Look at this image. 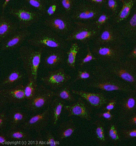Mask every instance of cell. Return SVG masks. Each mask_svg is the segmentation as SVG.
I'll list each match as a JSON object with an SVG mask.
<instances>
[{
    "label": "cell",
    "mask_w": 136,
    "mask_h": 146,
    "mask_svg": "<svg viewBox=\"0 0 136 146\" xmlns=\"http://www.w3.org/2000/svg\"><path fill=\"white\" fill-rule=\"evenodd\" d=\"M88 88L106 91H119L128 94L135 90L125 82L109 72L101 65L94 67L91 79L87 84Z\"/></svg>",
    "instance_id": "obj_1"
},
{
    "label": "cell",
    "mask_w": 136,
    "mask_h": 146,
    "mask_svg": "<svg viewBox=\"0 0 136 146\" xmlns=\"http://www.w3.org/2000/svg\"><path fill=\"white\" fill-rule=\"evenodd\" d=\"M28 42L29 45L44 50L47 49L65 50L68 47L65 38L46 27L35 33L28 39Z\"/></svg>",
    "instance_id": "obj_2"
},
{
    "label": "cell",
    "mask_w": 136,
    "mask_h": 146,
    "mask_svg": "<svg viewBox=\"0 0 136 146\" xmlns=\"http://www.w3.org/2000/svg\"><path fill=\"white\" fill-rule=\"evenodd\" d=\"M44 52L43 49L30 45L22 46L19 49V58L28 80H33L37 83V72Z\"/></svg>",
    "instance_id": "obj_3"
},
{
    "label": "cell",
    "mask_w": 136,
    "mask_h": 146,
    "mask_svg": "<svg viewBox=\"0 0 136 146\" xmlns=\"http://www.w3.org/2000/svg\"><path fill=\"white\" fill-rule=\"evenodd\" d=\"M104 66L112 75L136 88V60L124 59Z\"/></svg>",
    "instance_id": "obj_4"
},
{
    "label": "cell",
    "mask_w": 136,
    "mask_h": 146,
    "mask_svg": "<svg viewBox=\"0 0 136 146\" xmlns=\"http://www.w3.org/2000/svg\"><path fill=\"white\" fill-rule=\"evenodd\" d=\"M91 49L97 60L106 65L124 59L127 52L124 45H94Z\"/></svg>",
    "instance_id": "obj_5"
},
{
    "label": "cell",
    "mask_w": 136,
    "mask_h": 146,
    "mask_svg": "<svg viewBox=\"0 0 136 146\" xmlns=\"http://www.w3.org/2000/svg\"><path fill=\"white\" fill-rule=\"evenodd\" d=\"M99 32L93 23L74 22L73 30L65 40L68 42L79 41L87 44L90 41H94Z\"/></svg>",
    "instance_id": "obj_6"
},
{
    "label": "cell",
    "mask_w": 136,
    "mask_h": 146,
    "mask_svg": "<svg viewBox=\"0 0 136 146\" xmlns=\"http://www.w3.org/2000/svg\"><path fill=\"white\" fill-rule=\"evenodd\" d=\"M43 23L47 28L64 38L70 34L74 26V22L70 15L65 13H57L48 17L45 19Z\"/></svg>",
    "instance_id": "obj_7"
},
{
    "label": "cell",
    "mask_w": 136,
    "mask_h": 146,
    "mask_svg": "<svg viewBox=\"0 0 136 146\" xmlns=\"http://www.w3.org/2000/svg\"><path fill=\"white\" fill-rule=\"evenodd\" d=\"M8 13L16 19L20 29H28L39 21L43 16L38 11L27 6L10 7Z\"/></svg>",
    "instance_id": "obj_8"
},
{
    "label": "cell",
    "mask_w": 136,
    "mask_h": 146,
    "mask_svg": "<svg viewBox=\"0 0 136 146\" xmlns=\"http://www.w3.org/2000/svg\"><path fill=\"white\" fill-rule=\"evenodd\" d=\"M102 9L86 1L76 4L71 17L74 22L94 23L102 13Z\"/></svg>",
    "instance_id": "obj_9"
},
{
    "label": "cell",
    "mask_w": 136,
    "mask_h": 146,
    "mask_svg": "<svg viewBox=\"0 0 136 146\" xmlns=\"http://www.w3.org/2000/svg\"><path fill=\"white\" fill-rule=\"evenodd\" d=\"M55 97V91L43 84L37 86L34 96L26 104L25 108L29 111L36 113L51 104Z\"/></svg>",
    "instance_id": "obj_10"
},
{
    "label": "cell",
    "mask_w": 136,
    "mask_h": 146,
    "mask_svg": "<svg viewBox=\"0 0 136 146\" xmlns=\"http://www.w3.org/2000/svg\"><path fill=\"white\" fill-rule=\"evenodd\" d=\"M94 45H125V39L118 27L110 23L100 31L98 36L93 41Z\"/></svg>",
    "instance_id": "obj_11"
},
{
    "label": "cell",
    "mask_w": 136,
    "mask_h": 146,
    "mask_svg": "<svg viewBox=\"0 0 136 146\" xmlns=\"http://www.w3.org/2000/svg\"><path fill=\"white\" fill-rule=\"evenodd\" d=\"M71 79V75L64 68L60 67L50 70L41 80L44 85L55 91L68 84Z\"/></svg>",
    "instance_id": "obj_12"
},
{
    "label": "cell",
    "mask_w": 136,
    "mask_h": 146,
    "mask_svg": "<svg viewBox=\"0 0 136 146\" xmlns=\"http://www.w3.org/2000/svg\"><path fill=\"white\" fill-rule=\"evenodd\" d=\"M51 120L50 105L43 111L37 113L28 118L20 127L28 131L41 133L47 127Z\"/></svg>",
    "instance_id": "obj_13"
},
{
    "label": "cell",
    "mask_w": 136,
    "mask_h": 146,
    "mask_svg": "<svg viewBox=\"0 0 136 146\" xmlns=\"http://www.w3.org/2000/svg\"><path fill=\"white\" fill-rule=\"evenodd\" d=\"M25 86L22 84L10 88H2L0 91V103L1 106L15 105L23 102L26 99Z\"/></svg>",
    "instance_id": "obj_14"
},
{
    "label": "cell",
    "mask_w": 136,
    "mask_h": 146,
    "mask_svg": "<svg viewBox=\"0 0 136 146\" xmlns=\"http://www.w3.org/2000/svg\"><path fill=\"white\" fill-rule=\"evenodd\" d=\"M64 109L68 117L77 116L87 121L93 119L91 106L81 97L70 105H65Z\"/></svg>",
    "instance_id": "obj_15"
},
{
    "label": "cell",
    "mask_w": 136,
    "mask_h": 146,
    "mask_svg": "<svg viewBox=\"0 0 136 146\" xmlns=\"http://www.w3.org/2000/svg\"><path fill=\"white\" fill-rule=\"evenodd\" d=\"M64 50L58 49L47 50L43 58V68L51 70L60 67L67 58Z\"/></svg>",
    "instance_id": "obj_16"
},
{
    "label": "cell",
    "mask_w": 136,
    "mask_h": 146,
    "mask_svg": "<svg viewBox=\"0 0 136 146\" xmlns=\"http://www.w3.org/2000/svg\"><path fill=\"white\" fill-rule=\"evenodd\" d=\"M118 105V120L120 122L136 113V90L128 93L119 102Z\"/></svg>",
    "instance_id": "obj_17"
},
{
    "label": "cell",
    "mask_w": 136,
    "mask_h": 146,
    "mask_svg": "<svg viewBox=\"0 0 136 146\" xmlns=\"http://www.w3.org/2000/svg\"><path fill=\"white\" fill-rule=\"evenodd\" d=\"M31 35L28 29H19L1 42V50L5 51L19 47Z\"/></svg>",
    "instance_id": "obj_18"
},
{
    "label": "cell",
    "mask_w": 136,
    "mask_h": 146,
    "mask_svg": "<svg viewBox=\"0 0 136 146\" xmlns=\"http://www.w3.org/2000/svg\"><path fill=\"white\" fill-rule=\"evenodd\" d=\"M72 93L85 100L91 106L97 109L104 107L108 103V100L102 93H94L83 90L72 89Z\"/></svg>",
    "instance_id": "obj_19"
},
{
    "label": "cell",
    "mask_w": 136,
    "mask_h": 146,
    "mask_svg": "<svg viewBox=\"0 0 136 146\" xmlns=\"http://www.w3.org/2000/svg\"><path fill=\"white\" fill-rule=\"evenodd\" d=\"M20 29L16 22L13 21L4 13L0 15V41L2 42L5 39L13 34Z\"/></svg>",
    "instance_id": "obj_20"
},
{
    "label": "cell",
    "mask_w": 136,
    "mask_h": 146,
    "mask_svg": "<svg viewBox=\"0 0 136 146\" xmlns=\"http://www.w3.org/2000/svg\"><path fill=\"white\" fill-rule=\"evenodd\" d=\"M25 78V74L20 69L15 68L1 81V89L10 88L22 84Z\"/></svg>",
    "instance_id": "obj_21"
},
{
    "label": "cell",
    "mask_w": 136,
    "mask_h": 146,
    "mask_svg": "<svg viewBox=\"0 0 136 146\" xmlns=\"http://www.w3.org/2000/svg\"><path fill=\"white\" fill-rule=\"evenodd\" d=\"M127 20L118 27L120 33L124 38L133 40L136 36V10L133 11Z\"/></svg>",
    "instance_id": "obj_22"
},
{
    "label": "cell",
    "mask_w": 136,
    "mask_h": 146,
    "mask_svg": "<svg viewBox=\"0 0 136 146\" xmlns=\"http://www.w3.org/2000/svg\"><path fill=\"white\" fill-rule=\"evenodd\" d=\"M8 118L10 128L20 127L28 119L26 113L19 108L12 109L8 114Z\"/></svg>",
    "instance_id": "obj_23"
},
{
    "label": "cell",
    "mask_w": 136,
    "mask_h": 146,
    "mask_svg": "<svg viewBox=\"0 0 136 146\" xmlns=\"http://www.w3.org/2000/svg\"><path fill=\"white\" fill-rule=\"evenodd\" d=\"M122 6L117 15L114 17V23L119 24L128 19L131 14L136 0H121Z\"/></svg>",
    "instance_id": "obj_24"
},
{
    "label": "cell",
    "mask_w": 136,
    "mask_h": 146,
    "mask_svg": "<svg viewBox=\"0 0 136 146\" xmlns=\"http://www.w3.org/2000/svg\"><path fill=\"white\" fill-rule=\"evenodd\" d=\"M76 129V124L72 119L62 122L57 130V137L58 141H61L72 136Z\"/></svg>",
    "instance_id": "obj_25"
},
{
    "label": "cell",
    "mask_w": 136,
    "mask_h": 146,
    "mask_svg": "<svg viewBox=\"0 0 136 146\" xmlns=\"http://www.w3.org/2000/svg\"><path fill=\"white\" fill-rule=\"evenodd\" d=\"M65 102L64 100L55 97L50 104V121L54 126L57 125L60 119L61 115L65 104Z\"/></svg>",
    "instance_id": "obj_26"
},
{
    "label": "cell",
    "mask_w": 136,
    "mask_h": 146,
    "mask_svg": "<svg viewBox=\"0 0 136 146\" xmlns=\"http://www.w3.org/2000/svg\"><path fill=\"white\" fill-rule=\"evenodd\" d=\"M6 134L9 139L15 141H29L32 138L29 131L21 127L10 128Z\"/></svg>",
    "instance_id": "obj_27"
},
{
    "label": "cell",
    "mask_w": 136,
    "mask_h": 146,
    "mask_svg": "<svg viewBox=\"0 0 136 146\" xmlns=\"http://www.w3.org/2000/svg\"><path fill=\"white\" fill-rule=\"evenodd\" d=\"M95 126V133L98 144L101 146L106 145L107 143L105 134V124L103 121L97 119L94 122Z\"/></svg>",
    "instance_id": "obj_28"
},
{
    "label": "cell",
    "mask_w": 136,
    "mask_h": 146,
    "mask_svg": "<svg viewBox=\"0 0 136 146\" xmlns=\"http://www.w3.org/2000/svg\"><path fill=\"white\" fill-rule=\"evenodd\" d=\"M80 47L76 42H72L67 52L66 62L67 65L73 70L76 69V56L80 50Z\"/></svg>",
    "instance_id": "obj_29"
},
{
    "label": "cell",
    "mask_w": 136,
    "mask_h": 146,
    "mask_svg": "<svg viewBox=\"0 0 136 146\" xmlns=\"http://www.w3.org/2000/svg\"><path fill=\"white\" fill-rule=\"evenodd\" d=\"M74 95L72 93L70 86L68 84L55 91V97L72 104L76 100Z\"/></svg>",
    "instance_id": "obj_30"
},
{
    "label": "cell",
    "mask_w": 136,
    "mask_h": 146,
    "mask_svg": "<svg viewBox=\"0 0 136 146\" xmlns=\"http://www.w3.org/2000/svg\"><path fill=\"white\" fill-rule=\"evenodd\" d=\"M25 2L32 7L36 9L42 15H46L48 1L46 0H26Z\"/></svg>",
    "instance_id": "obj_31"
},
{
    "label": "cell",
    "mask_w": 136,
    "mask_h": 146,
    "mask_svg": "<svg viewBox=\"0 0 136 146\" xmlns=\"http://www.w3.org/2000/svg\"><path fill=\"white\" fill-rule=\"evenodd\" d=\"M112 17H113L110 13L102 12L93 23L97 28L100 31L107 23H110V21Z\"/></svg>",
    "instance_id": "obj_32"
},
{
    "label": "cell",
    "mask_w": 136,
    "mask_h": 146,
    "mask_svg": "<svg viewBox=\"0 0 136 146\" xmlns=\"http://www.w3.org/2000/svg\"><path fill=\"white\" fill-rule=\"evenodd\" d=\"M104 7L113 17L117 15L120 10L119 1L116 0H106Z\"/></svg>",
    "instance_id": "obj_33"
},
{
    "label": "cell",
    "mask_w": 136,
    "mask_h": 146,
    "mask_svg": "<svg viewBox=\"0 0 136 146\" xmlns=\"http://www.w3.org/2000/svg\"><path fill=\"white\" fill-rule=\"evenodd\" d=\"M28 84L25 86V93L26 99L28 100H30L35 93L37 91V83L33 80H28Z\"/></svg>",
    "instance_id": "obj_34"
},
{
    "label": "cell",
    "mask_w": 136,
    "mask_h": 146,
    "mask_svg": "<svg viewBox=\"0 0 136 146\" xmlns=\"http://www.w3.org/2000/svg\"><path fill=\"white\" fill-rule=\"evenodd\" d=\"M59 9V1L56 0L48 1L47 7L46 15L48 17H51L57 13Z\"/></svg>",
    "instance_id": "obj_35"
},
{
    "label": "cell",
    "mask_w": 136,
    "mask_h": 146,
    "mask_svg": "<svg viewBox=\"0 0 136 146\" xmlns=\"http://www.w3.org/2000/svg\"><path fill=\"white\" fill-rule=\"evenodd\" d=\"M61 4L64 9L65 13L70 15L76 4L75 0H61Z\"/></svg>",
    "instance_id": "obj_36"
},
{
    "label": "cell",
    "mask_w": 136,
    "mask_h": 146,
    "mask_svg": "<svg viewBox=\"0 0 136 146\" xmlns=\"http://www.w3.org/2000/svg\"><path fill=\"white\" fill-rule=\"evenodd\" d=\"M120 135L125 139H131L136 137V127L122 129L120 130Z\"/></svg>",
    "instance_id": "obj_37"
},
{
    "label": "cell",
    "mask_w": 136,
    "mask_h": 146,
    "mask_svg": "<svg viewBox=\"0 0 136 146\" xmlns=\"http://www.w3.org/2000/svg\"><path fill=\"white\" fill-rule=\"evenodd\" d=\"M87 53L86 56L83 58L81 62L79 64V67L81 68L88 62H91V61L97 60L96 57L95 56L94 54H93L91 49L88 45L87 46Z\"/></svg>",
    "instance_id": "obj_38"
},
{
    "label": "cell",
    "mask_w": 136,
    "mask_h": 146,
    "mask_svg": "<svg viewBox=\"0 0 136 146\" xmlns=\"http://www.w3.org/2000/svg\"><path fill=\"white\" fill-rule=\"evenodd\" d=\"M46 144L51 146H57L58 143L51 130H47L45 133L44 136Z\"/></svg>",
    "instance_id": "obj_39"
},
{
    "label": "cell",
    "mask_w": 136,
    "mask_h": 146,
    "mask_svg": "<svg viewBox=\"0 0 136 146\" xmlns=\"http://www.w3.org/2000/svg\"><path fill=\"white\" fill-rule=\"evenodd\" d=\"M122 125L127 128L136 127V113L127 117L121 122Z\"/></svg>",
    "instance_id": "obj_40"
},
{
    "label": "cell",
    "mask_w": 136,
    "mask_h": 146,
    "mask_svg": "<svg viewBox=\"0 0 136 146\" xmlns=\"http://www.w3.org/2000/svg\"><path fill=\"white\" fill-rule=\"evenodd\" d=\"M110 138L114 141H118L120 140V136L118 134L117 129L114 124H112L110 126L108 131Z\"/></svg>",
    "instance_id": "obj_41"
},
{
    "label": "cell",
    "mask_w": 136,
    "mask_h": 146,
    "mask_svg": "<svg viewBox=\"0 0 136 146\" xmlns=\"http://www.w3.org/2000/svg\"><path fill=\"white\" fill-rule=\"evenodd\" d=\"M91 74L89 71L86 70H79L74 82H76L79 80L89 79L91 78Z\"/></svg>",
    "instance_id": "obj_42"
},
{
    "label": "cell",
    "mask_w": 136,
    "mask_h": 146,
    "mask_svg": "<svg viewBox=\"0 0 136 146\" xmlns=\"http://www.w3.org/2000/svg\"><path fill=\"white\" fill-rule=\"evenodd\" d=\"M8 124V114L5 111L0 113V129L2 130L5 129Z\"/></svg>",
    "instance_id": "obj_43"
},
{
    "label": "cell",
    "mask_w": 136,
    "mask_h": 146,
    "mask_svg": "<svg viewBox=\"0 0 136 146\" xmlns=\"http://www.w3.org/2000/svg\"><path fill=\"white\" fill-rule=\"evenodd\" d=\"M117 104V98L114 97L109 100L108 103L104 108V110L111 111L114 109Z\"/></svg>",
    "instance_id": "obj_44"
},
{
    "label": "cell",
    "mask_w": 136,
    "mask_h": 146,
    "mask_svg": "<svg viewBox=\"0 0 136 146\" xmlns=\"http://www.w3.org/2000/svg\"><path fill=\"white\" fill-rule=\"evenodd\" d=\"M98 118H103L109 121H111L113 119L114 115L111 113V111H105L103 113H98L96 114Z\"/></svg>",
    "instance_id": "obj_45"
},
{
    "label": "cell",
    "mask_w": 136,
    "mask_h": 146,
    "mask_svg": "<svg viewBox=\"0 0 136 146\" xmlns=\"http://www.w3.org/2000/svg\"><path fill=\"white\" fill-rule=\"evenodd\" d=\"M35 143L36 146H43L46 144L44 139V136L42 135V133L37 134V136L35 141Z\"/></svg>",
    "instance_id": "obj_46"
},
{
    "label": "cell",
    "mask_w": 136,
    "mask_h": 146,
    "mask_svg": "<svg viewBox=\"0 0 136 146\" xmlns=\"http://www.w3.org/2000/svg\"><path fill=\"white\" fill-rule=\"evenodd\" d=\"M87 1L91 3L102 9L104 7L106 2V0H87Z\"/></svg>",
    "instance_id": "obj_47"
},
{
    "label": "cell",
    "mask_w": 136,
    "mask_h": 146,
    "mask_svg": "<svg viewBox=\"0 0 136 146\" xmlns=\"http://www.w3.org/2000/svg\"><path fill=\"white\" fill-rule=\"evenodd\" d=\"M127 59L129 60H136V45H135L132 48L130 52L126 56Z\"/></svg>",
    "instance_id": "obj_48"
},
{
    "label": "cell",
    "mask_w": 136,
    "mask_h": 146,
    "mask_svg": "<svg viewBox=\"0 0 136 146\" xmlns=\"http://www.w3.org/2000/svg\"><path fill=\"white\" fill-rule=\"evenodd\" d=\"M9 139L6 134L1 132L0 134V144L3 145L7 143Z\"/></svg>",
    "instance_id": "obj_49"
},
{
    "label": "cell",
    "mask_w": 136,
    "mask_h": 146,
    "mask_svg": "<svg viewBox=\"0 0 136 146\" xmlns=\"http://www.w3.org/2000/svg\"><path fill=\"white\" fill-rule=\"evenodd\" d=\"M10 2V0H5L3 3L2 6H1V9H2V13H4V11H5V8L7 7L9 4Z\"/></svg>",
    "instance_id": "obj_50"
}]
</instances>
